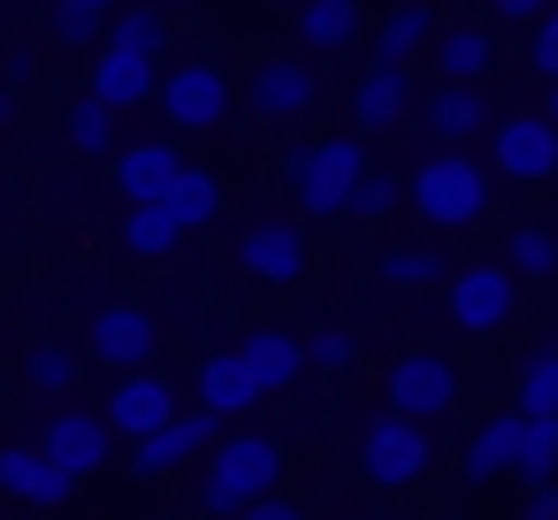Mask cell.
<instances>
[{
	"label": "cell",
	"mask_w": 558,
	"mask_h": 520,
	"mask_svg": "<svg viewBox=\"0 0 558 520\" xmlns=\"http://www.w3.org/2000/svg\"><path fill=\"white\" fill-rule=\"evenodd\" d=\"M276 482H283V444L260 428H238L199 459V505L222 520H245L260 497H276Z\"/></svg>",
	"instance_id": "1"
},
{
	"label": "cell",
	"mask_w": 558,
	"mask_h": 520,
	"mask_svg": "<svg viewBox=\"0 0 558 520\" xmlns=\"http://www.w3.org/2000/svg\"><path fill=\"white\" fill-rule=\"evenodd\" d=\"M405 199L436 230H474L489 215V169L474 154H451V146L444 154H421V169L405 177Z\"/></svg>",
	"instance_id": "2"
},
{
	"label": "cell",
	"mask_w": 558,
	"mask_h": 520,
	"mask_svg": "<svg viewBox=\"0 0 558 520\" xmlns=\"http://www.w3.org/2000/svg\"><path fill=\"white\" fill-rule=\"evenodd\" d=\"M360 184H367V154H360V138H314V146H299L291 169H283V192H291V207H299L306 222L344 215Z\"/></svg>",
	"instance_id": "3"
},
{
	"label": "cell",
	"mask_w": 558,
	"mask_h": 520,
	"mask_svg": "<svg viewBox=\"0 0 558 520\" xmlns=\"http://www.w3.org/2000/svg\"><path fill=\"white\" fill-rule=\"evenodd\" d=\"M360 474L375 489H405L428 474V421H405V413H383L360 428Z\"/></svg>",
	"instance_id": "4"
},
{
	"label": "cell",
	"mask_w": 558,
	"mask_h": 520,
	"mask_svg": "<svg viewBox=\"0 0 558 520\" xmlns=\"http://www.w3.org/2000/svg\"><path fill=\"white\" fill-rule=\"evenodd\" d=\"M383 398H390V413H405V421H444V413L459 406V375H451L444 352H398L390 375H383Z\"/></svg>",
	"instance_id": "5"
},
{
	"label": "cell",
	"mask_w": 558,
	"mask_h": 520,
	"mask_svg": "<svg viewBox=\"0 0 558 520\" xmlns=\"http://www.w3.org/2000/svg\"><path fill=\"white\" fill-rule=\"evenodd\" d=\"M85 352H93L100 367H116V375H138V367H154V352H161V322H154L146 306L116 299V306H100V314H93Z\"/></svg>",
	"instance_id": "6"
},
{
	"label": "cell",
	"mask_w": 558,
	"mask_h": 520,
	"mask_svg": "<svg viewBox=\"0 0 558 520\" xmlns=\"http://www.w3.org/2000/svg\"><path fill=\"white\" fill-rule=\"evenodd\" d=\"M489 161H497V177H512V184H550L558 177V123L550 116H497V131H489Z\"/></svg>",
	"instance_id": "7"
},
{
	"label": "cell",
	"mask_w": 558,
	"mask_h": 520,
	"mask_svg": "<svg viewBox=\"0 0 558 520\" xmlns=\"http://www.w3.org/2000/svg\"><path fill=\"white\" fill-rule=\"evenodd\" d=\"M161 116H169L177 131H215V123H230V77H222V62H177V70L161 77Z\"/></svg>",
	"instance_id": "8"
},
{
	"label": "cell",
	"mask_w": 558,
	"mask_h": 520,
	"mask_svg": "<svg viewBox=\"0 0 558 520\" xmlns=\"http://www.w3.org/2000/svg\"><path fill=\"white\" fill-rule=\"evenodd\" d=\"M238 276L253 283H299L306 276V230L291 215H260L238 230Z\"/></svg>",
	"instance_id": "9"
},
{
	"label": "cell",
	"mask_w": 558,
	"mask_h": 520,
	"mask_svg": "<svg viewBox=\"0 0 558 520\" xmlns=\"http://www.w3.org/2000/svg\"><path fill=\"white\" fill-rule=\"evenodd\" d=\"M512 306H520V276H512L505 261H474V268L451 276V322H459V329L489 337V329L512 322Z\"/></svg>",
	"instance_id": "10"
},
{
	"label": "cell",
	"mask_w": 558,
	"mask_h": 520,
	"mask_svg": "<svg viewBox=\"0 0 558 520\" xmlns=\"http://www.w3.org/2000/svg\"><path fill=\"white\" fill-rule=\"evenodd\" d=\"M177 413H184V406H177V383H169V375H154V367L116 375V390H108V421H116V436H131V444L161 436Z\"/></svg>",
	"instance_id": "11"
},
{
	"label": "cell",
	"mask_w": 558,
	"mask_h": 520,
	"mask_svg": "<svg viewBox=\"0 0 558 520\" xmlns=\"http://www.w3.org/2000/svg\"><path fill=\"white\" fill-rule=\"evenodd\" d=\"M39 444L85 482V474H100V467L116 459V421H108V413H85V406H54L47 428H39Z\"/></svg>",
	"instance_id": "12"
},
{
	"label": "cell",
	"mask_w": 558,
	"mask_h": 520,
	"mask_svg": "<svg viewBox=\"0 0 558 520\" xmlns=\"http://www.w3.org/2000/svg\"><path fill=\"white\" fill-rule=\"evenodd\" d=\"M314 100H322V77H314L306 55H276V62L253 70V116L260 123H306Z\"/></svg>",
	"instance_id": "13"
},
{
	"label": "cell",
	"mask_w": 558,
	"mask_h": 520,
	"mask_svg": "<svg viewBox=\"0 0 558 520\" xmlns=\"http://www.w3.org/2000/svg\"><path fill=\"white\" fill-rule=\"evenodd\" d=\"M108 169H116V199L123 207H161L177 192V177H184V154L169 138H131Z\"/></svg>",
	"instance_id": "14"
},
{
	"label": "cell",
	"mask_w": 558,
	"mask_h": 520,
	"mask_svg": "<svg viewBox=\"0 0 558 520\" xmlns=\"http://www.w3.org/2000/svg\"><path fill=\"white\" fill-rule=\"evenodd\" d=\"M0 482H9V497H24V505H39V512H54V505L77 497V474H70L47 444H9V451H0Z\"/></svg>",
	"instance_id": "15"
},
{
	"label": "cell",
	"mask_w": 558,
	"mask_h": 520,
	"mask_svg": "<svg viewBox=\"0 0 558 520\" xmlns=\"http://www.w3.org/2000/svg\"><path fill=\"white\" fill-rule=\"evenodd\" d=\"M192 398L207 406V413H222V421H245L268 390H260V375H253V360L230 344V352H207L199 360V375H192Z\"/></svg>",
	"instance_id": "16"
},
{
	"label": "cell",
	"mask_w": 558,
	"mask_h": 520,
	"mask_svg": "<svg viewBox=\"0 0 558 520\" xmlns=\"http://www.w3.org/2000/svg\"><path fill=\"white\" fill-rule=\"evenodd\" d=\"M215 444H222V413H207V406H199V413H177L161 436H146L131 467H138V474H177L184 459H207Z\"/></svg>",
	"instance_id": "17"
},
{
	"label": "cell",
	"mask_w": 558,
	"mask_h": 520,
	"mask_svg": "<svg viewBox=\"0 0 558 520\" xmlns=\"http://www.w3.org/2000/svg\"><path fill=\"white\" fill-rule=\"evenodd\" d=\"M291 39H299L306 62L352 55V39H360V0H306V9H291Z\"/></svg>",
	"instance_id": "18"
},
{
	"label": "cell",
	"mask_w": 558,
	"mask_h": 520,
	"mask_svg": "<svg viewBox=\"0 0 558 520\" xmlns=\"http://www.w3.org/2000/svg\"><path fill=\"white\" fill-rule=\"evenodd\" d=\"M520 451H527V413H489L474 436H466V482H497V474H520Z\"/></svg>",
	"instance_id": "19"
},
{
	"label": "cell",
	"mask_w": 558,
	"mask_h": 520,
	"mask_svg": "<svg viewBox=\"0 0 558 520\" xmlns=\"http://www.w3.org/2000/svg\"><path fill=\"white\" fill-rule=\"evenodd\" d=\"M93 100H108L116 116H131V108H146V100H161L154 62H146V55H123V47H100V62H93Z\"/></svg>",
	"instance_id": "20"
},
{
	"label": "cell",
	"mask_w": 558,
	"mask_h": 520,
	"mask_svg": "<svg viewBox=\"0 0 558 520\" xmlns=\"http://www.w3.org/2000/svg\"><path fill=\"white\" fill-rule=\"evenodd\" d=\"M405 108H413V85H405V70H390V62H367V77L352 85V131H390V123H405Z\"/></svg>",
	"instance_id": "21"
},
{
	"label": "cell",
	"mask_w": 558,
	"mask_h": 520,
	"mask_svg": "<svg viewBox=\"0 0 558 520\" xmlns=\"http://www.w3.org/2000/svg\"><path fill=\"white\" fill-rule=\"evenodd\" d=\"M245 360H253V375H260V390L276 398V390H291L306 367H314V352H306V337H291V329H253L245 344H238Z\"/></svg>",
	"instance_id": "22"
},
{
	"label": "cell",
	"mask_w": 558,
	"mask_h": 520,
	"mask_svg": "<svg viewBox=\"0 0 558 520\" xmlns=\"http://www.w3.org/2000/svg\"><path fill=\"white\" fill-rule=\"evenodd\" d=\"M421 123H428L444 146H466V138H482V131H489V100H482L474 85H436V93H428V108H421Z\"/></svg>",
	"instance_id": "23"
},
{
	"label": "cell",
	"mask_w": 558,
	"mask_h": 520,
	"mask_svg": "<svg viewBox=\"0 0 558 520\" xmlns=\"http://www.w3.org/2000/svg\"><path fill=\"white\" fill-rule=\"evenodd\" d=\"M184 238H192V230H184L169 207H123V215H116V245H123L131 261H169Z\"/></svg>",
	"instance_id": "24"
},
{
	"label": "cell",
	"mask_w": 558,
	"mask_h": 520,
	"mask_svg": "<svg viewBox=\"0 0 558 520\" xmlns=\"http://www.w3.org/2000/svg\"><path fill=\"white\" fill-rule=\"evenodd\" d=\"M428 32H436V16L421 9V0H398V9L383 16V32H375V62H390V70H405L421 47H428Z\"/></svg>",
	"instance_id": "25"
},
{
	"label": "cell",
	"mask_w": 558,
	"mask_h": 520,
	"mask_svg": "<svg viewBox=\"0 0 558 520\" xmlns=\"http://www.w3.org/2000/svg\"><path fill=\"white\" fill-rule=\"evenodd\" d=\"M489 55H497V39H489V32L451 24V32L436 39V77H444V85H474V77L489 70Z\"/></svg>",
	"instance_id": "26"
},
{
	"label": "cell",
	"mask_w": 558,
	"mask_h": 520,
	"mask_svg": "<svg viewBox=\"0 0 558 520\" xmlns=\"http://www.w3.org/2000/svg\"><path fill=\"white\" fill-rule=\"evenodd\" d=\"M161 207H169L184 230H215V222H222V184H215L207 169H184V177H177V192H169Z\"/></svg>",
	"instance_id": "27"
},
{
	"label": "cell",
	"mask_w": 558,
	"mask_h": 520,
	"mask_svg": "<svg viewBox=\"0 0 558 520\" xmlns=\"http://www.w3.org/2000/svg\"><path fill=\"white\" fill-rule=\"evenodd\" d=\"M505 268H512V276H550V268H558V230L512 222V230H505Z\"/></svg>",
	"instance_id": "28"
},
{
	"label": "cell",
	"mask_w": 558,
	"mask_h": 520,
	"mask_svg": "<svg viewBox=\"0 0 558 520\" xmlns=\"http://www.w3.org/2000/svg\"><path fill=\"white\" fill-rule=\"evenodd\" d=\"M24 383H32V398H62V390L77 383V352L54 344V337H39V344L24 352Z\"/></svg>",
	"instance_id": "29"
},
{
	"label": "cell",
	"mask_w": 558,
	"mask_h": 520,
	"mask_svg": "<svg viewBox=\"0 0 558 520\" xmlns=\"http://www.w3.org/2000/svg\"><path fill=\"white\" fill-rule=\"evenodd\" d=\"M70 146H77V154H108V161H116V154H123V146H116V108L85 93V100L70 108Z\"/></svg>",
	"instance_id": "30"
},
{
	"label": "cell",
	"mask_w": 558,
	"mask_h": 520,
	"mask_svg": "<svg viewBox=\"0 0 558 520\" xmlns=\"http://www.w3.org/2000/svg\"><path fill=\"white\" fill-rule=\"evenodd\" d=\"M520 482H527V489L558 482V413H527V451H520Z\"/></svg>",
	"instance_id": "31"
},
{
	"label": "cell",
	"mask_w": 558,
	"mask_h": 520,
	"mask_svg": "<svg viewBox=\"0 0 558 520\" xmlns=\"http://www.w3.org/2000/svg\"><path fill=\"white\" fill-rule=\"evenodd\" d=\"M108 47H123V55H161L169 47V24H161V9H123L116 16V32H108Z\"/></svg>",
	"instance_id": "32"
},
{
	"label": "cell",
	"mask_w": 558,
	"mask_h": 520,
	"mask_svg": "<svg viewBox=\"0 0 558 520\" xmlns=\"http://www.w3.org/2000/svg\"><path fill=\"white\" fill-rule=\"evenodd\" d=\"M436 276H444V253H436V245H405V253L383 261V283H398V291H421V283H436Z\"/></svg>",
	"instance_id": "33"
},
{
	"label": "cell",
	"mask_w": 558,
	"mask_h": 520,
	"mask_svg": "<svg viewBox=\"0 0 558 520\" xmlns=\"http://www.w3.org/2000/svg\"><path fill=\"white\" fill-rule=\"evenodd\" d=\"M520 413H558V352H535L520 367Z\"/></svg>",
	"instance_id": "34"
},
{
	"label": "cell",
	"mask_w": 558,
	"mask_h": 520,
	"mask_svg": "<svg viewBox=\"0 0 558 520\" xmlns=\"http://www.w3.org/2000/svg\"><path fill=\"white\" fill-rule=\"evenodd\" d=\"M398 207V177H383V169H367V184L352 192V207H344V222H383Z\"/></svg>",
	"instance_id": "35"
},
{
	"label": "cell",
	"mask_w": 558,
	"mask_h": 520,
	"mask_svg": "<svg viewBox=\"0 0 558 520\" xmlns=\"http://www.w3.org/2000/svg\"><path fill=\"white\" fill-rule=\"evenodd\" d=\"M306 352H314V367H322V375H352V360H360L352 329H337V322H329V329H314V337H306Z\"/></svg>",
	"instance_id": "36"
},
{
	"label": "cell",
	"mask_w": 558,
	"mask_h": 520,
	"mask_svg": "<svg viewBox=\"0 0 558 520\" xmlns=\"http://www.w3.org/2000/svg\"><path fill=\"white\" fill-rule=\"evenodd\" d=\"M93 24H100V16L85 9V0H54V9H47V39H54V47H85Z\"/></svg>",
	"instance_id": "37"
},
{
	"label": "cell",
	"mask_w": 558,
	"mask_h": 520,
	"mask_svg": "<svg viewBox=\"0 0 558 520\" xmlns=\"http://www.w3.org/2000/svg\"><path fill=\"white\" fill-rule=\"evenodd\" d=\"M527 62H535V77H550V85H558V9L535 24V47H527Z\"/></svg>",
	"instance_id": "38"
},
{
	"label": "cell",
	"mask_w": 558,
	"mask_h": 520,
	"mask_svg": "<svg viewBox=\"0 0 558 520\" xmlns=\"http://www.w3.org/2000/svg\"><path fill=\"white\" fill-rule=\"evenodd\" d=\"M558 0H489V16H512V24H543Z\"/></svg>",
	"instance_id": "39"
},
{
	"label": "cell",
	"mask_w": 558,
	"mask_h": 520,
	"mask_svg": "<svg viewBox=\"0 0 558 520\" xmlns=\"http://www.w3.org/2000/svg\"><path fill=\"white\" fill-rule=\"evenodd\" d=\"M520 520H558V482H543V489H527V505H520Z\"/></svg>",
	"instance_id": "40"
},
{
	"label": "cell",
	"mask_w": 558,
	"mask_h": 520,
	"mask_svg": "<svg viewBox=\"0 0 558 520\" xmlns=\"http://www.w3.org/2000/svg\"><path fill=\"white\" fill-rule=\"evenodd\" d=\"M245 520H306V512H299V505H291V497H260V505H253V512H245Z\"/></svg>",
	"instance_id": "41"
},
{
	"label": "cell",
	"mask_w": 558,
	"mask_h": 520,
	"mask_svg": "<svg viewBox=\"0 0 558 520\" xmlns=\"http://www.w3.org/2000/svg\"><path fill=\"white\" fill-rule=\"evenodd\" d=\"M85 9H93V16H108V9H123V0H85Z\"/></svg>",
	"instance_id": "42"
},
{
	"label": "cell",
	"mask_w": 558,
	"mask_h": 520,
	"mask_svg": "<svg viewBox=\"0 0 558 520\" xmlns=\"http://www.w3.org/2000/svg\"><path fill=\"white\" fill-rule=\"evenodd\" d=\"M268 9H306V0H268Z\"/></svg>",
	"instance_id": "43"
},
{
	"label": "cell",
	"mask_w": 558,
	"mask_h": 520,
	"mask_svg": "<svg viewBox=\"0 0 558 520\" xmlns=\"http://www.w3.org/2000/svg\"><path fill=\"white\" fill-rule=\"evenodd\" d=\"M154 9H192V0H154Z\"/></svg>",
	"instance_id": "44"
},
{
	"label": "cell",
	"mask_w": 558,
	"mask_h": 520,
	"mask_svg": "<svg viewBox=\"0 0 558 520\" xmlns=\"http://www.w3.org/2000/svg\"><path fill=\"white\" fill-rule=\"evenodd\" d=\"M550 123H558V85H550Z\"/></svg>",
	"instance_id": "45"
}]
</instances>
